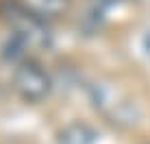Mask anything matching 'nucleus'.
Returning a JSON list of instances; mask_svg holds the SVG:
<instances>
[{
	"label": "nucleus",
	"mask_w": 150,
	"mask_h": 144,
	"mask_svg": "<svg viewBox=\"0 0 150 144\" xmlns=\"http://www.w3.org/2000/svg\"><path fill=\"white\" fill-rule=\"evenodd\" d=\"M13 90L26 103H41L52 92V76L50 72L35 59H26L15 66L13 72Z\"/></svg>",
	"instance_id": "obj_1"
},
{
	"label": "nucleus",
	"mask_w": 150,
	"mask_h": 144,
	"mask_svg": "<svg viewBox=\"0 0 150 144\" xmlns=\"http://www.w3.org/2000/svg\"><path fill=\"white\" fill-rule=\"evenodd\" d=\"M59 144H94V131L83 122L68 125L59 135Z\"/></svg>",
	"instance_id": "obj_2"
},
{
	"label": "nucleus",
	"mask_w": 150,
	"mask_h": 144,
	"mask_svg": "<svg viewBox=\"0 0 150 144\" xmlns=\"http://www.w3.org/2000/svg\"><path fill=\"white\" fill-rule=\"evenodd\" d=\"M70 2L72 0H35L33 11L37 15H41L44 20H52V18H59V15H63L68 11Z\"/></svg>",
	"instance_id": "obj_3"
}]
</instances>
